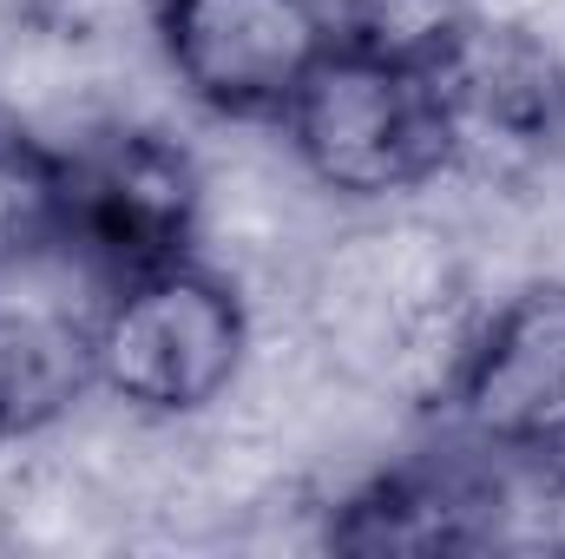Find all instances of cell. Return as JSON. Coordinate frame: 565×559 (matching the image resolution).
<instances>
[{"mask_svg": "<svg viewBox=\"0 0 565 559\" xmlns=\"http://www.w3.org/2000/svg\"><path fill=\"white\" fill-rule=\"evenodd\" d=\"M440 402L467 447L493 461H559L565 454V283H526L493 316H480L447 376Z\"/></svg>", "mask_w": 565, "mask_h": 559, "instance_id": "obj_5", "label": "cell"}, {"mask_svg": "<svg viewBox=\"0 0 565 559\" xmlns=\"http://www.w3.org/2000/svg\"><path fill=\"white\" fill-rule=\"evenodd\" d=\"M73 158V251L99 257L113 283L191 257L198 238V171L158 133H106Z\"/></svg>", "mask_w": 565, "mask_h": 559, "instance_id": "obj_6", "label": "cell"}, {"mask_svg": "<svg viewBox=\"0 0 565 559\" xmlns=\"http://www.w3.org/2000/svg\"><path fill=\"white\" fill-rule=\"evenodd\" d=\"M145 13L178 93L237 126H277L335 53L322 0H145Z\"/></svg>", "mask_w": 565, "mask_h": 559, "instance_id": "obj_3", "label": "cell"}, {"mask_svg": "<svg viewBox=\"0 0 565 559\" xmlns=\"http://www.w3.org/2000/svg\"><path fill=\"white\" fill-rule=\"evenodd\" d=\"M427 73L454 171L520 178L565 151V53L546 33L467 13V27L427 60Z\"/></svg>", "mask_w": 565, "mask_h": 559, "instance_id": "obj_4", "label": "cell"}, {"mask_svg": "<svg viewBox=\"0 0 565 559\" xmlns=\"http://www.w3.org/2000/svg\"><path fill=\"white\" fill-rule=\"evenodd\" d=\"M93 389L86 323L53 309H0V441H26Z\"/></svg>", "mask_w": 565, "mask_h": 559, "instance_id": "obj_8", "label": "cell"}, {"mask_svg": "<svg viewBox=\"0 0 565 559\" xmlns=\"http://www.w3.org/2000/svg\"><path fill=\"white\" fill-rule=\"evenodd\" d=\"M93 389L158 421L204 415L231 395L250 356V309L237 283L198 257H171L113 283L86 323Z\"/></svg>", "mask_w": 565, "mask_h": 559, "instance_id": "obj_1", "label": "cell"}, {"mask_svg": "<svg viewBox=\"0 0 565 559\" xmlns=\"http://www.w3.org/2000/svg\"><path fill=\"white\" fill-rule=\"evenodd\" d=\"M296 165L355 204L408 198L454 171L447 119L434 99V73L415 60H382L362 46H335L309 86L277 119Z\"/></svg>", "mask_w": 565, "mask_h": 559, "instance_id": "obj_2", "label": "cell"}, {"mask_svg": "<svg viewBox=\"0 0 565 559\" xmlns=\"http://www.w3.org/2000/svg\"><path fill=\"white\" fill-rule=\"evenodd\" d=\"M20 7L53 13V20H86V13H99V7H113V0H20Z\"/></svg>", "mask_w": 565, "mask_h": 559, "instance_id": "obj_12", "label": "cell"}, {"mask_svg": "<svg viewBox=\"0 0 565 559\" xmlns=\"http://www.w3.org/2000/svg\"><path fill=\"white\" fill-rule=\"evenodd\" d=\"M500 487L460 461H415L362 481L329 514V547L342 553H473L500 540Z\"/></svg>", "mask_w": 565, "mask_h": 559, "instance_id": "obj_7", "label": "cell"}, {"mask_svg": "<svg viewBox=\"0 0 565 559\" xmlns=\"http://www.w3.org/2000/svg\"><path fill=\"white\" fill-rule=\"evenodd\" d=\"M73 251V158L0 126V271Z\"/></svg>", "mask_w": 565, "mask_h": 559, "instance_id": "obj_9", "label": "cell"}, {"mask_svg": "<svg viewBox=\"0 0 565 559\" xmlns=\"http://www.w3.org/2000/svg\"><path fill=\"white\" fill-rule=\"evenodd\" d=\"M526 514H533V540L565 553V454L540 467V487H533V507Z\"/></svg>", "mask_w": 565, "mask_h": 559, "instance_id": "obj_11", "label": "cell"}, {"mask_svg": "<svg viewBox=\"0 0 565 559\" xmlns=\"http://www.w3.org/2000/svg\"><path fill=\"white\" fill-rule=\"evenodd\" d=\"M335 46H362L382 60H415L427 66L460 27H467V0H322Z\"/></svg>", "mask_w": 565, "mask_h": 559, "instance_id": "obj_10", "label": "cell"}]
</instances>
